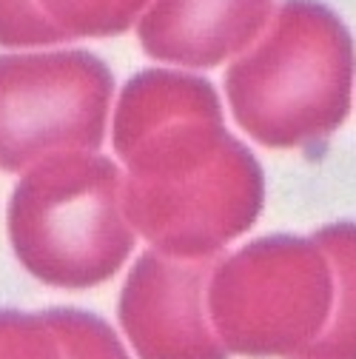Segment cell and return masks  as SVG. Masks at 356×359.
<instances>
[{
    "mask_svg": "<svg viewBox=\"0 0 356 359\" xmlns=\"http://www.w3.org/2000/svg\"><path fill=\"white\" fill-rule=\"evenodd\" d=\"M111 143L125 163L131 229L165 257L211 259L262 214L259 160L226 128L217 88L200 74L149 69L131 77Z\"/></svg>",
    "mask_w": 356,
    "mask_h": 359,
    "instance_id": "6da1fadb",
    "label": "cell"
},
{
    "mask_svg": "<svg viewBox=\"0 0 356 359\" xmlns=\"http://www.w3.org/2000/svg\"><path fill=\"white\" fill-rule=\"evenodd\" d=\"M356 52L345 23L320 0H285L228 66L237 126L268 149L320 143L345 123Z\"/></svg>",
    "mask_w": 356,
    "mask_h": 359,
    "instance_id": "7a4b0ae2",
    "label": "cell"
},
{
    "mask_svg": "<svg viewBox=\"0 0 356 359\" xmlns=\"http://www.w3.org/2000/svg\"><path fill=\"white\" fill-rule=\"evenodd\" d=\"M9 243L26 271L55 288L109 283L135 248L123 168L97 151H55L29 165L9 197Z\"/></svg>",
    "mask_w": 356,
    "mask_h": 359,
    "instance_id": "3957f363",
    "label": "cell"
},
{
    "mask_svg": "<svg viewBox=\"0 0 356 359\" xmlns=\"http://www.w3.org/2000/svg\"><path fill=\"white\" fill-rule=\"evenodd\" d=\"M334 271L314 237H259L214 262L208 317L228 353L299 359L325 331Z\"/></svg>",
    "mask_w": 356,
    "mask_h": 359,
    "instance_id": "277c9868",
    "label": "cell"
},
{
    "mask_svg": "<svg viewBox=\"0 0 356 359\" xmlns=\"http://www.w3.org/2000/svg\"><path fill=\"white\" fill-rule=\"evenodd\" d=\"M111 97V69L92 52L0 55V171H26L55 151H97Z\"/></svg>",
    "mask_w": 356,
    "mask_h": 359,
    "instance_id": "5b68a950",
    "label": "cell"
},
{
    "mask_svg": "<svg viewBox=\"0 0 356 359\" xmlns=\"http://www.w3.org/2000/svg\"><path fill=\"white\" fill-rule=\"evenodd\" d=\"M211 259L137 257L120 291L117 317L140 359H228L208 317Z\"/></svg>",
    "mask_w": 356,
    "mask_h": 359,
    "instance_id": "8992f818",
    "label": "cell"
},
{
    "mask_svg": "<svg viewBox=\"0 0 356 359\" xmlns=\"http://www.w3.org/2000/svg\"><path fill=\"white\" fill-rule=\"evenodd\" d=\"M271 15L274 0H151L137 20V34L154 60L214 69L242 55Z\"/></svg>",
    "mask_w": 356,
    "mask_h": 359,
    "instance_id": "52a82bcc",
    "label": "cell"
},
{
    "mask_svg": "<svg viewBox=\"0 0 356 359\" xmlns=\"http://www.w3.org/2000/svg\"><path fill=\"white\" fill-rule=\"evenodd\" d=\"M314 240L334 271V308L325 331L299 359H356V222H334Z\"/></svg>",
    "mask_w": 356,
    "mask_h": 359,
    "instance_id": "ba28073f",
    "label": "cell"
},
{
    "mask_svg": "<svg viewBox=\"0 0 356 359\" xmlns=\"http://www.w3.org/2000/svg\"><path fill=\"white\" fill-rule=\"evenodd\" d=\"M63 40L114 37L128 32L151 0H37Z\"/></svg>",
    "mask_w": 356,
    "mask_h": 359,
    "instance_id": "9c48e42d",
    "label": "cell"
},
{
    "mask_svg": "<svg viewBox=\"0 0 356 359\" xmlns=\"http://www.w3.org/2000/svg\"><path fill=\"white\" fill-rule=\"evenodd\" d=\"M43 320L55 331L63 359H131L114 328L92 311L49 308Z\"/></svg>",
    "mask_w": 356,
    "mask_h": 359,
    "instance_id": "30bf717a",
    "label": "cell"
},
{
    "mask_svg": "<svg viewBox=\"0 0 356 359\" xmlns=\"http://www.w3.org/2000/svg\"><path fill=\"white\" fill-rule=\"evenodd\" d=\"M0 359H63L43 313L0 311Z\"/></svg>",
    "mask_w": 356,
    "mask_h": 359,
    "instance_id": "8fae6325",
    "label": "cell"
},
{
    "mask_svg": "<svg viewBox=\"0 0 356 359\" xmlns=\"http://www.w3.org/2000/svg\"><path fill=\"white\" fill-rule=\"evenodd\" d=\"M66 43L37 0H0V46L29 49Z\"/></svg>",
    "mask_w": 356,
    "mask_h": 359,
    "instance_id": "7c38bea8",
    "label": "cell"
}]
</instances>
